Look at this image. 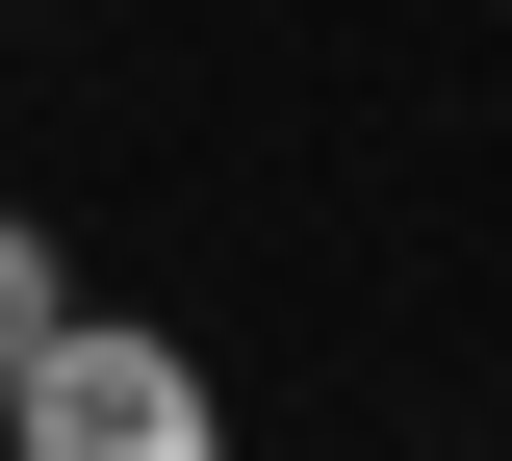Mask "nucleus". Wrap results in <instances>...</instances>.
I'll return each mask as SVG.
<instances>
[{
  "instance_id": "nucleus-1",
  "label": "nucleus",
  "mask_w": 512,
  "mask_h": 461,
  "mask_svg": "<svg viewBox=\"0 0 512 461\" xmlns=\"http://www.w3.org/2000/svg\"><path fill=\"white\" fill-rule=\"evenodd\" d=\"M0 461H231V385H205L180 333H128V308H77L26 385H0Z\"/></svg>"
},
{
  "instance_id": "nucleus-2",
  "label": "nucleus",
  "mask_w": 512,
  "mask_h": 461,
  "mask_svg": "<svg viewBox=\"0 0 512 461\" xmlns=\"http://www.w3.org/2000/svg\"><path fill=\"white\" fill-rule=\"evenodd\" d=\"M52 333H77V257H52V205H0V385H26Z\"/></svg>"
}]
</instances>
